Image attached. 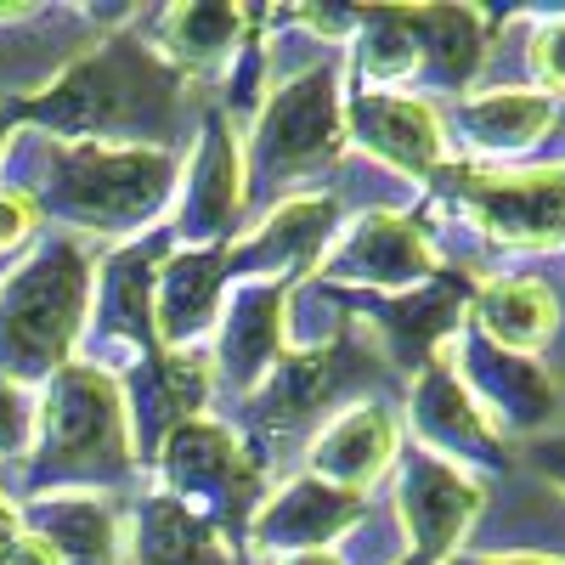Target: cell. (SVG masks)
Segmentation results:
<instances>
[{
    "instance_id": "cell-15",
    "label": "cell",
    "mask_w": 565,
    "mask_h": 565,
    "mask_svg": "<svg viewBox=\"0 0 565 565\" xmlns=\"http://www.w3.org/2000/svg\"><path fill=\"white\" fill-rule=\"evenodd\" d=\"M345 136H356L373 159H385L402 175H436L441 170V119L424 97H396V90H356L345 108Z\"/></svg>"
},
{
    "instance_id": "cell-7",
    "label": "cell",
    "mask_w": 565,
    "mask_h": 565,
    "mask_svg": "<svg viewBox=\"0 0 565 565\" xmlns=\"http://www.w3.org/2000/svg\"><path fill=\"white\" fill-rule=\"evenodd\" d=\"M164 481L170 498L210 521L221 537L232 526H249V514L260 509V469L249 447L215 418H186L164 436Z\"/></svg>"
},
{
    "instance_id": "cell-6",
    "label": "cell",
    "mask_w": 565,
    "mask_h": 565,
    "mask_svg": "<svg viewBox=\"0 0 565 565\" xmlns=\"http://www.w3.org/2000/svg\"><path fill=\"white\" fill-rule=\"evenodd\" d=\"M345 148V103L328 63H311L306 74L282 79L260 103L255 136H249V175L255 181H289L317 164H328Z\"/></svg>"
},
{
    "instance_id": "cell-1",
    "label": "cell",
    "mask_w": 565,
    "mask_h": 565,
    "mask_svg": "<svg viewBox=\"0 0 565 565\" xmlns=\"http://www.w3.org/2000/svg\"><path fill=\"white\" fill-rule=\"evenodd\" d=\"M12 153L29 159L23 193L74 232H136L148 226L175 181V159L141 141H52L12 136Z\"/></svg>"
},
{
    "instance_id": "cell-38",
    "label": "cell",
    "mask_w": 565,
    "mask_h": 565,
    "mask_svg": "<svg viewBox=\"0 0 565 565\" xmlns=\"http://www.w3.org/2000/svg\"><path fill=\"white\" fill-rule=\"evenodd\" d=\"M396 565H424V559H413V554H407V559H396Z\"/></svg>"
},
{
    "instance_id": "cell-11",
    "label": "cell",
    "mask_w": 565,
    "mask_h": 565,
    "mask_svg": "<svg viewBox=\"0 0 565 565\" xmlns=\"http://www.w3.org/2000/svg\"><path fill=\"white\" fill-rule=\"evenodd\" d=\"M396 514H402V532L413 543V559L436 565V559L458 554L469 521L481 514V481L413 447V452H402Z\"/></svg>"
},
{
    "instance_id": "cell-8",
    "label": "cell",
    "mask_w": 565,
    "mask_h": 565,
    "mask_svg": "<svg viewBox=\"0 0 565 565\" xmlns=\"http://www.w3.org/2000/svg\"><path fill=\"white\" fill-rule=\"evenodd\" d=\"M373 380V356L356 345V340H334V345H322V351H300V356H277V367L266 373V380L249 391L255 402V430H260V441L266 447H277V441H295V436H306L311 424L334 407V402H345L356 385H367Z\"/></svg>"
},
{
    "instance_id": "cell-20",
    "label": "cell",
    "mask_w": 565,
    "mask_h": 565,
    "mask_svg": "<svg viewBox=\"0 0 565 565\" xmlns=\"http://www.w3.org/2000/svg\"><path fill=\"white\" fill-rule=\"evenodd\" d=\"M23 509V526L52 543L57 565H119L125 532L103 492H40Z\"/></svg>"
},
{
    "instance_id": "cell-22",
    "label": "cell",
    "mask_w": 565,
    "mask_h": 565,
    "mask_svg": "<svg viewBox=\"0 0 565 565\" xmlns=\"http://www.w3.org/2000/svg\"><path fill=\"white\" fill-rule=\"evenodd\" d=\"M130 565H232V543L170 492H148L130 514Z\"/></svg>"
},
{
    "instance_id": "cell-23",
    "label": "cell",
    "mask_w": 565,
    "mask_h": 565,
    "mask_svg": "<svg viewBox=\"0 0 565 565\" xmlns=\"http://www.w3.org/2000/svg\"><path fill=\"white\" fill-rule=\"evenodd\" d=\"M452 130L487 159H514L532 153L554 130V103L537 90H487V97H463L452 114Z\"/></svg>"
},
{
    "instance_id": "cell-13",
    "label": "cell",
    "mask_w": 565,
    "mask_h": 565,
    "mask_svg": "<svg viewBox=\"0 0 565 565\" xmlns=\"http://www.w3.org/2000/svg\"><path fill=\"white\" fill-rule=\"evenodd\" d=\"M367 514V498L340 492L317 476H300L282 492L260 498V509L249 514V543L266 554H317L334 537H345Z\"/></svg>"
},
{
    "instance_id": "cell-36",
    "label": "cell",
    "mask_w": 565,
    "mask_h": 565,
    "mask_svg": "<svg viewBox=\"0 0 565 565\" xmlns=\"http://www.w3.org/2000/svg\"><path fill=\"white\" fill-rule=\"evenodd\" d=\"M12 125H18V108L0 103V164H7V148H12Z\"/></svg>"
},
{
    "instance_id": "cell-14",
    "label": "cell",
    "mask_w": 565,
    "mask_h": 565,
    "mask_svg": "<svg viewBox=\"0 0 565 565\" xmlns=\"http://www.w3.org/2000/svg\"><path fill=\"white\" fill-rule=\"evenodd\" d=\"M334 226H340V204L328 193L282 199L260 221V232H249L238 249H226V277L244 271V282H271L277 271H306L334 244Z\"/></svg>"
},
{
    "instance_id": "cell-16",
    "label": "cell",
    "mask_w": 565,
    "mask_h": 565,
    "mask_svg": "<svg viewBox=\"0 0 565 565\" xmlns=\"http://www.w3.org/2000/svg\"><path fill=\"white\" fill-rule=\"evenodd\" d=\"M238 215H244V153L232 141L226 119H210L199 159H193V181H186V199L175 210V238L186 249H221V238H232Z\"/></svg>"
},
{
    "instance_id": "cell-2",
    "label": "cell",
    "mask_w": 565,
    "mask_h": 565,
    "mask_svg": "<svg viewBox=\"0 0 565 565\" xmlns=\"http://www.w3.org/2000/svg\"><path fill=\"white\" fill-rule=\"evenodd\" d=\"M130 413L119 380L97 362L57 367L34 402V447L23 458L29 498L114 487L130 476Z\"/></svg>"
},
{
    "instance_id": "cell-18",
    "label": "cell",
    "mask_w": 565,
    "mask_h": 565,
    "mask_svg": "<svg viewBox=\"0 0 565 565\" xmlns=\"http://www.w3.org/2000/svg\"><path fill=\"white\" fill-rule=\"evenodd\" d=\"M373 311V328L385 340V356L402 362V367H430L447 356L452 334H458V317H463V289L458 282H424V289H407L396 300H367Z\"/></svg>"
},
{
    "instance_id": "cell-35",
    "label": "cell",
    "mask_w": 565,
    "mask_h": 565,
    "mask_svg": "<svg viewBox=\"0 0 565 565\" xmlns=\"http://www.w3.org/2000/svg\"><path fill=\"white\" fill-rule=\"evenodd\" d=\"M447 565H565V559H532V554H503V559L487 554V559H481V554H452Z\"/></svg>"
},
{
    "instance_id": "cell-30",
    "label": "cell",
    "mask_w": 565,
    "mask_h": 565,
    "mask_svg": "<svg viewBox=\"0 0 565 565\" xmlns=\"http://www.w3.org/2000/svg\"><path fill=\"white\" fill-rule=\"evenodd\" d=\"M29 447H34V396L0 380V463L29 458Z\"/></svg>"
},
{
    "instance_id": "cell-29",
    "label": "cell",
    "mask_w": 565,
    "mask_h": 565,
    "mask_svg": "<svg viewBox=\"0 0 565 565\" xmlns=\"http://www.w3.org/2000/svg\"><path fill=\"white\" fill-rule=\"evenodd\" d=\"M40 204L23 193L18 181H0V266L7 260H18L23 249H34V238H40Z\"/></svg>"
},
{
    "instance_id": "cell-10",
    "label": "cell",
    "mask_w": 565,
    "mask_h": 565,
    "mask_svg": "<svg viewBox=\"0 0 565 565\" xmlns=\"http://www.w3.org/2000/svg\"><path fill=\"white\" fill-rule=\"evenodd\" d=\"M447 351H458V362H452L458 385L469 391V402L487 413V424L498 436L503 430L509 436H532V430H543V424L554 418L559 391H554V380L532 356H514V351L487 345L476 328H458Z\"/></svg>"
},
{
    "instance_id": "cell-19",
    "label": "cell",
    "mask_w": 565,
    "mask_h": 565,
    "mask_svg": "<svg viewBox=\"0 0 565 565\" xmlns=\"http://www.w3.org/2000/svg\"><path fill=\"white\" fill-rule=\"evenodd\" d=\"M282 282H238L221 317L215 367L232 391H255L282 356Z\"/></svg>"
},
{
    "instance_id": "cell-28",
    "label": "cell",
    "mask_w": 565,
    "mask_h": 565,
    "mask_svg": "<svg viewBox=\"0 0 565 565\" xmlns=\"http://www.w3.org/2000/svg\"><path fill=\"white\" fill-rule=\"evenodd\" d=\"M159 45L186 74H221L244 52V12L238 7H175L159 29Z\"/></svg>"
},
{
    "instance_id": "cell-25",
    "label": "cell",
    "mask_w": 565,
    "mask_h": 565,
    "mask_svg": "<svg viewBox=\"0 0 565 565\" xmlns=\"http://www.w3.org/2000/svg\"><path fill=\"white\" fill-rule=\"evenodd\" d=\"M554 295H548V282L537 277H492L481 282V295H476V334L498 351H514V356H532L548 334H554Z\"/></svg>"
},
{
    "instance_id": "cell-33",
    "label": "cell",
    "mask_w": 565,
    "mask_h": 565,
    "mask_svg": "<svg viewBox=\"0 0 565 565\" xmlns=\"http://www.w3.org/2000/svg\"><path fill=\"white\" fill-rule=\"evenodd\" d=\"M537 469L554 481V487H565V436H548V441H537Z\"/></svg>"
},
{
    "instance_id": "cell-32",
    "label": "cell",
    "mask_w": 565,
    "mask_h": 565,
    "mask_svg": "<svg viewBox=\"0 0 565 565\" xmlns=\"http://www.w3.org/2000/svg\"><path fill=\"white\" fill-rule=\"evenodd\" d=\"M0 565H57V554H52V543H45L40 532H18V543L7 548V554H0Z\"/></svg>"
},
{
    "instance_id": "cell-31",
    "label": "cell",
    "mask_w": 565,
    "mask_h": 565,
    "mask_svg": "<svg viewBox=\"0 0 565 565\" xmlns=\"http://www.w3.org/2000/svg\"><path fill=\"white\" fill-rule=\"evenodd\" d=\"M532 74H537V85L565 90V18L537 23V34H532Z\"/></svg>"
},
{
    "instance_id": "cell-9",
    "label": "cell",
    "mask_w": 565,
    "mask_h": 565,
    "mask_svg": "<svg viewBox=\"0 0 565 565\" xmlns=\"http://www.w3.org/2000/svg\"><path fill=\"white\" fill-rule=\"evenodd\" d=\"M436 277V249L424 226L396 210L356 215L334 244L322 249V282H367L373 295H407Z\"/></svg>"
},
{
    "instance_id": "cell-3",
    "label": "cell",
    "mask_w": 565,
    "mask_h": 565,
    "mask_svg": "<svg viewBox=\"0 0 565 565\" xmlns=\"http://www.w3.org/2000/svg\"><path fill=\"white\" fill-rule=\"evenodd\" d=\"M97 260L85 255L74 232L45 238L0 277V380L45 385L85 334L90 289H97Z\"/></svg>"
},
{
    "instance_id": "cell-17",
    "label": "cell",
    "mask_w": 565,
    "mask_h": 565,
    "mask_svg": "<svg viewBox=\"0 0 565 565\" xmlns=\"http://www.w3.org/2000/svg\"><path fill=\"white\" fill-rule=\"evenodd\" d=\"M402 452V430L380 402H356L345 413H334L311 441V476L340 487V492H367L373 481L391 476V463Z\"/></svg>"
},
{
    "instance_id": "cell-34",
    "label": "cell",
    "mask_w": 565,
    "mask_h": 565,
    "mask_svg": "<svg viewBox=\"0 0 565 565\" xmlns=\"http://www.w3.org/2000/svg\"><path fill=\"white\" fill-rule=\"evenodd\" d=\"M18 532H23V509L12 503V492H0V554L18 543Z\"/></svg>"
},
{
    "instance_id": "cell-26",
    "label": "cell",
    "mask_w": 565,
    "mask_h": 565,
    "mask_svg": "<svg viewBox=\"0 0 565 565\" xmlns=\"http://www.w3.org/2000/svg\"><path fill=\"white\" fill-rule=\"evenodd\" d=\"M153 249H119L108 266H103V282L97 295V345L108 351H125V345H148L153 334Z\"/></svg>"
},
{
    "instance_id": "cell-21",
    "label": "cell",
    "mask_w": 565,
    "mask_h": 565,
    "mask_svg": "<svg viewBox=\"0 0 565 565\" xmlns=\"http://www.w3.org/2000/svg\"><path fill=\"white\" fill-rule=\"evenodd\" d=\"M226 289V249H181L153 277V334L164 345L199 340Z\"/></svg>"
},
{
    "instance_id": "cell-27",
    "label": "cell",
    "mask_w": 565,
    "mask_h": 565,
    "mask_svg": "<svg viewBox=\"0 0 565 565\" xmlns=\"http://www.w3.org/2000/svg\"><path fill=\"white\" fill-rule=\"evenodd\" d=\"M204 391H210L204 356L170 351V356L141 362V367H136V436H141V441H159V436L175 430V424L199 418Z\"/></svg>"
},
{
    "instance_id": "cell-5",
    "label": "cell",
    "mask_w": 565,
    "mask_h": 565,
    "mask_svg": "<svg viewBox=\"0 0 565 565\" xmlns=\"http://www.w3.org/2000/svg\"><path fill=\"white\" fill-rule=\"evenodd\" d=\"M441 199L498 249H565V164L543 170H436Z\"/></svg>"
},
{
    "instance_id": "cell-37",
    "label": "cell",
    "mask_w": 565,
    "mask_h": 565,
    "mask_svg": "<svg viewBox=\"0 0 565 565\" xmlns=\"http://www.w3.org/2000/svg\"><path fill=\"white\" fill-rule=\"evenodd\" d=\"M282 565H345V559H340L334 548H317V554H289Z\"/></svg>"
},
{
    "instance_id": "cell-12",
    "label": "cell",
    "mask_w": 565,
    "mask_h": 565,
    "mask_svg": "<svg viewBox=\"0 0 565 565\" xmlns=\"http://www.w3.org/2000/svg\"><path fill=\"white\" fill-rule=\"evenodd\" d=\"M407 424L418 430V452L463 469V476H469V463L476 469H503V436L487 424V413L469 402V391L458 385V373H452L447 356L430 362L413 380Z\"/></svg>"
},
{
    "instance_id": "cell-24",
    "label": "cell",
    "mask_w": 565,
    "mask_h": 565,
    "mask_svg": "<svg viewBox=\"0 0 565 565\" xmlns=\"http://www.w3.org/2000/svg\"><path fill=\"white\" fill-rule=\"evenodd\" d=\"M418 29V74L424 90H463L487 57V18L469 7H413Z\"/></svg>"
},
{
    "instance_id": "cell-4",
    "label": "cell",
    "mask_w": 565,
    "mask_h": 565,
    "mask_svg": "<svg viewBox=\"0 0 565 565\" xmlns=\"http://www.w3.org/2000/svg\"><path fill=\"white\" fill-rule=\"evenodd\" d=\"M18 119L52 130V141H108L153 130L170 114V68L130 40H103L85 52L63 79L45 85V97L12 103Z\"/></svg>"
}]
</instances>
